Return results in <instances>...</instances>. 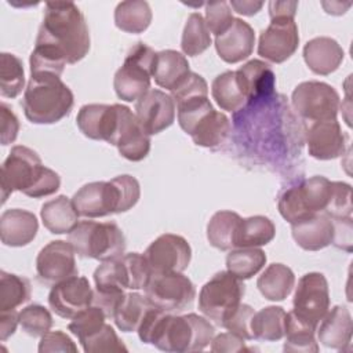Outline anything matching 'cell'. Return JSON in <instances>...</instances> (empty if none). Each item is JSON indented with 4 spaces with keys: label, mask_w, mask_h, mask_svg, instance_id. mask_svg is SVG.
I'll return each mask as SVG.
<instances>
[{
    "label": "cell",
    "mask_w": 353,
    "mask_h": 353,
    "mask_svg": "<svg viewBox=\"0 0 353 353\" xmlns=\"http://www.w3.org/2000/svg\"><path fill=\"white\" fill-rule=\"evenodd\" d=\"M18 320L22 331L33 338L43 336L51 330L54 324L50 310L37 303H32L23 307L18 313Z\"/></svg>",
    "instance_id": "45"
},
{
    "label": "cell",
    "mask_w": 353,
    "mask_h": 353,
    "mask_svg": "<svg viewBox=\"0 0 353 353\" xmlns=\"http://www.w3.org/2000/svg\"><path fill=\"white\" fill-rule=\"evenodd\" d=\"M236 76L247 103L261 102L273 97L276 76L266 62L251 59L236 70Z\"/></svg>",
    "instance_id": "19"
},
{
    "label": "cell",
    "mask_w": 353,
    "mask_h": 353,
    "mask_svg": "<svg viewBox=\"0 0 353 353\" xmlns=\"http://www.w3.org/2000/svg\"><path fill=\"white\" fill-rule=\"evenodd\" d=\"M229 132H230L229 119L226 117V114L214 109L196 124L190 137L196 145L215 149L225 142Z\"/></svg>",
    "instance_id": "32"
},
{
    "label": "cell",
    "mask_w": 353,
    "mask_h": 353,
    "mask_svg": "<svg viewBox=\"0 0 353 353\" xmlns=\"http://www.w3.org/2000/svg\"><path fill=\"white\" fill-rule=\"evenodd\" d=\"M291 105L295 113L309 123L335 120L339 110V94L324 81H302L292 91Z\"/></svg>",
    "instance_id": "9"
},
{
    "label": "cell",
    "mask_w": 353,
    "mask_h": 353,
    "mask_svg": "<svg viewBox=\"0 0 353 353\" xmlns=\"http://www.w3.org/2000/svg\"><path fill=\"white\" fill-rule=\"evenodd\" d=\"M266 259L261 248H233L226 256V270L240 280H248L259 273Z\"/></svg>",
    "instance_id": "38"
},
{
    "label": "cell",
    "mask_w": 353,
    "mask_h": 353,
    "mask_svg": "<svg viewBox=\"0 0 353 353\" xmlns=\"http://www.w3.org/2000/svg\"><path fill=\"white\" fill-rule=\"evenodd\" d=\"M241 216L229 210L216 211L207 223V240L219 251H230L236 248V233Z\"/></svg>",
    "instance_id": "29"
},
{
    "label": "cell",
    "mask_w": 353,
    "mask_h": 353,
    "mask_svg": "<svg viewBox=\"0 0 353 353\" xmlns=\"http://www.w3.org/2000/svg\"><path fill=\"white\" fill-rule=\"evenodd\" d=\"M72 201L84 218H103L112 214L108 181H95L83 185L72 197Z\"/></svg>",
    "instance_id": "25"
},
{
    "label": "cell",
    "mask_w": 353,
    "mask_h": 353,
    "mask_svg": "<svg viewBox=\"0 0 353 353\" xmlns=\"http://www.w3.org/2000/svg\"><path fill=\"white\" fill-rule=\"evenodd\" d=\"M119 120V103H87L77 113L76 124L84 137L112 143Z\"/></svg>",
    "instance_id": "18"
},
{
    "label": "cell",
    "mask_w": 353,
    "mask_h": 353,
    "mask_svg": "<svg viewBox=\"0 0 353 353\" xmlns=\"http://www.w3.org/2000/svg\"><path fill=\"white\" fill-rule=\"evenodd\" d=\"M245 339L240 338L233 332H222L212 338L211 350L215 353H240L250 352L251 349L245 346Z\"/></svg>",
    "instance_id": "54"
},
{
    "label": "cell",
    "mask_w": 353,
    "mask_h": 353,
    "mask_svg": "<svg viewBox=\"0 0 353 353\" xmlns=\"http://www.w3.org/2000/svg\"><path fill=\"white\" fill-rule=\"evenodd\" d=\"M302 200L310 214H325L334 189V181L314 175L298 183Z\"/></svg>",
    "instance_id": "39"
},
{
    "label": "cell",
    "mask_w": 353,
    "mask_h": 353,
    "mask_svg": "<svg viewBox=\"0 0 353 353\" xmlns=\"http://www.w3.org/2000/svg\"><path fill=\"white\" fill-rule=\"evenodd\" d=\"M112 214H120L131 210L141 197V186L137 178L131 175H119L108 181Z\"/></svg>",
    "instance_id": "42"
},
{
    "label": "cell",
    "mask_w": 353,
    "mask_h": 353,
    "mask_svg": "<svg viewBox=\"0 0 353 353\" xmlns=\"http://www.w3.org/2000/svg\"><path fill=\"white\" fill-rule=\"evenodd\" d=\"M130 161L143 160L150 150V135L143 130L135 113L119 103V120L112 143Z\"/></svg>",
    "instance_id": "15"
},
{
    "label": "cell",
    "mask_w": 353,
    "mask_h": 353,
    "mask_svg": "<svg viewBox=\"0 0 353 353\" xmlns=\"http://www.w3.org/2000/svg\"><path fill=\"white\" fill-rule=\"evenodd\" d=\"M269 17L277 18V17H295L298 10V1H276L272 0L268 4Z\"/></svg>",
    "instance_id": "58"
},
{
    "label": "cell",
    "mask_w": 353,
    "mask_h": 353,
    "mask_svg": "<svg viewBox=\"0 0 353 353\" xmlns=\"http://www.w3.org/2000/svg\"><path fill=\"white\" fill-rule=\"evenodd\" d=\"M106 314L103 310L95 305L88 306L79 314H76L72 321L68 324V330L80 341L92 335L98 330H101L106 323Z\"/></svg>",
    "instance_id": "46"
},
{
    "label": "cell",
    "mask_w": 353,
    "mask_h": 353,
    "mask_svg": "<svg viewBox=\"0 0 353 353\" xmlns=\"http://www.w3.org/2000/svg\"><path fill=\"white\" fill-rule=\"evenodd\" d=\"M0 121H1V145L12 143L19 132V121L11 108L1 102L0 105Z\"/></svg>",
    "instance_id": "55"
},
{
    "label": "cell",
    "mask_w": 353,
    "mask_h": 353,
    "mask_svg": "<svg viewBox=\"0 0 353 353\" xmlns=\"http://www.w3.org/2000/svg\"><path fill=\"white\" fill-rule=\"evenodd\" d=\"M254 313L255 310L250 305L240 303L239 307L232 313V316L225 321L223 328L245 341H252L254 335L251 332V319Z\"/></svg>",
    "instance_id": "51"
},
{
    "label": "cell",
    "mask_w": 353,
    "mask_h": 353,
    "mask_svg": "<svg viewBox=\"0 0 353 353\" xmlns=\"http://www.w3.org/2000/svg\"><path fill=\"white\" fill-rule=\"evenodd\" d=\"M352 186L346 182L334 181L331 203L325 211L331 219L352 218Z\"/></svg>",
    "instance_id": "50"
},
{
    "label": "cell",
    "mask_w": 353,
    "mask_h": 353,
    "mask_svg": "<svg viewBox=\"0 0 353 353\" xmlns=\"http://www.w3.org/2000/svg\"><path fill=\"white\" fill-rule=\"evenodd\" d=\"M156 54L153 48L142 41L128 50L113 79V87L120 99L125 102L138 101L150 90Z\"/></svg>",
    "instance_id": "7"
},
{
    "label": "cell",
    "mask_w": 353,
    "mask_h": 353,
    "mask_svg": "<svg viewBox=\"0 0 353 353\" xmlns=\"http://www.w3.org/2000/svg\"><path fill=\"white\" fill-rule=\"evenodd\" d=\"M137 332L141 342L153 345L159 350L188 353L205 349L211 343L215 330L207 317L196 313L178 316L152 306Z\"/></svg>",
    "instance_id": "1"
},
{
    "label": "cell",
    "mask_w": 353,
    "mask_h": 353,
    "mask_svg": "<svg viewBox=\"0 0 353 353\" xmlns=\"http://www.w3.org/2000/svg\"><path fill=\"white\" fill-rule=\"evenodd\" d=\"M25 85L22 61L10 52L0 55V94L4 98H17Z\"/></svg>",
    "instance_id": "44"
},
{
    "label": "cell",
    "mask_w": 353,
    "mask_h": 353,
    "mask_svg": "<svg viewBox=\"0 0 353 353\" xmlns=\"http://www.w3.org/2000/svg\"><path fill=\"white\" fill-rule=\"evenodd\" d=\"M150 307L152 305L149 303L145 295L139 292H125L112 320L120 331L134 332L138 330L146 312Z\"/></svg>",
    "instance_id": "35"
},
{
    "label": "cell",
    "mask_w": 353,
    "mask_h": 353,
    "mask_svg": "<svg viewBox=\"0 0 353 353\" xmlns=\"http://www.w3.org/2000/svg\"><path fill=\"white\" fill-rule=\"evenodd\" d=\"M39 352L40 353H52V352L76 353L77 346L68 334H65L61 330H57V331H48L43 336H40Z\"/></svg>",
    "instance_id": "53"
},
{
    "label": "cell",
    "mask_w": 353,
    "mask_h": 353,
    "mask_svg": "<svg viewBox=\"0 0 353 353\" xmlns=\"http://www.w3.org/2000/svg\"><path fill=\"white\" fill-rule=\"evenodd\" d=\"M120 281L124 290H143L152 276V269L143 254L130 252L117 258Z\"/></svg>",
    "instance_id": "37"
},
{
    "label": "cell",
    "mask_w": 353,
    "mask_h": 353,
    "mask_svg": "<svg viewBox=\"0 0 353 353\" xmlns=\"http://www.w3.org/2000/svg\"><path fill=\"white\" fill-rule=\"evenodd\" d=\"M245 294L243 280L228 270L215 273L200 290L199 310L216 325L223 327L225 321L239 307Z\"/></svg>",
    "instance_id": "6"
},
{
    "label": "cell",
    "mask_w": 353,
    "mask_h": 353,
    "mask_svg": "<svg viewBox=\"0 0 353 353\" xmlns=\"http://www.w3.org/2000/svg\"><path fill=\"white\" fill-rule=\"evenodd\" d=\"M124 295L125 292L121 287H95L92 305L101 307L108 319H113V314Z\"/></svg>",
    "instance_id": "52"
},
{
    "label": "cell",
    "mask_w": 353,
    "mask_h": 353,
    "mask_svg": "<svg viewBox=\"0 0 353 353\" xmlns=\"http://www.w3.org/2000/svg\"><path fill=\"white\" fill-rule=\"evenodd\" d=\"M94 290L84 276H72L51 287L48 306L62 319H73L92 305Z\"/></svg>",
    "instance_id": "14"
},
{
    "label": "cell",
    "mask_w": 353,
    "mask_h": 353,
    "mask_svg": "<svg viewBox=\"0 0 353 353\" xmlns=\"http://www.w3.org/2000/svg\"><path fill=\"white\" fill-rule=\"evenodd\" d=\"M143 255L152 273H182L190 263L192 248L185 237L164 233L150 243Z\"/></svg>",
    "instance_id": "13"
},
{
    "label": "cell",
    "mask_w": 353,
    "mask_h": 353,
    "mask_svg": "<svg viewBox=\"0 0 353 353\" xmlns=\"http://www.w3.org/2000/svg\"><path fill=\"white\" fill-rule=\"evenodd\" d=\"M292 306V312L299 319L317 328L330 309V288L325 276L319 272L303 274L298 280Z\"/></svg>",
    "instance_id": "10"
},
{
    "label": "cell",
    "mask_w": 353,
    "mask_h": 353,
    "mask_svg": "<svg viewBox=\"0 0 353 353\" xmlns=\"http://www.w3.org/2000/svg\"><path fill=\"white\" fill-rule=\"evenodd\" d=\"M316 328L302 319H299L292 310L285 316V330H284V352L294 353H316L319 352V345L316 341Z\"/></svg>",
    "instance_id": "34"
},
{
    "label": "cell",
    "mask_w": 353,
    "mask_h": 353,
    "mask_svg": "<svg viewBox=\"0 0 353 353\" xmlns=\"http://www.w3.org/2000/svg\"><path fill=\"white\" fill-rule=\"evenodd\" d=\"M152 10L145 0L120 1L114 8V25L125 32L138 34L145 32L152 22Z\"/></svg>",
    "instance_id": "31"
},
{
    "label": "cell",
    "mask_w": 353,
    "mask_h": 353,
    "mask_svg": "<svg viewBox=\"0 0 353 353\" xmlns=\"http://www.w3.org/2000/svg\"><path fill=\"white\" fill-rule=\"evenodd\" d=\"M277 207H279V212L280 215L290 223H296L302 219H306L314 214H310L302 200L301 192H299V186L292 185L287 189H284L277 200Z\"/></svg>",
    "instance_id": "47"
},
{
    "label": "cell",
    "mask_w": 353,
    "mask_h": 353,
    "mask_svg": "<svg viewBox=\"0 0 353 353\" xmlns=\"http://www.w3.org/2000/svg\"><path fill=\"white\" fill-rule=\"evenodd\" d=\"M21 105L30 123L54 124L70 113L74 97L58 76H30Z\"/></svg>",
    "instance_id": "4"
},
{
    "label": "cell",
    "mask_w": 353,
    "mask_h": 353,
    "mask_svg": "<svg viewBox=\"0 0 353 353\" xmlns=\"http://www.w3.org/2000/svg\"><path fill=\"white\" fill-rule=\"evenodd\" d=\"M76 252L69 241L54 240L44 245L36 258L37 280L52 287L79 273Z\"/></svg>",
    "instance_id": "12"
},
{
    "label": "cell",
    "mask_w": 353,
    "mask_h": 353,
    "mask_svg": "<svg viewBox=\"0 0 353 353\" xmlns=\"http://www.w3.org/2000/svg\"><path fill=\"white\" fill-rule=\"evenodd\" d=\"M232 11H236L237 14L245 15V17H252L256 12L261 11L263 7V1H252V0H232L229 3Z\"/></svg>",
    "instance_id": "59"
},
{
    "label": "cell",
    "mask_w": 353,
    "mask_h": 353,
    "mask_svg": "<svg viewBox=\"0 0 353 353\" xmlns=\"http://www.w3.org/2000/svg\"><path fill=\"white\" fill-rule=\"evenodd\" d=\"M68 241L80 258L101 262L120 258L125 251L124 233L112 221H81L68 233Z\"/></svg>",
    "instance_id": "5"
},
{
    "label": "cell",
    "mask_w": 353,
    "mask_h": 353,
    "mask_svg": "<svg viewBox=\"0 0 353 353\" xmlns=\"http://www.w3.org/2000/svg\"><path fill=\"white\" fill-rule=\"evenodd\" d=\"M85 353H108V352H127L125 345L119 338L112 325L105 324L92 335L80 341Z\"/></svg>",
    "instance_id": "48"
},
{
    "label": "cell",
    "mask_w": 353,
    "mask_h": 353,
    "mask_svg": "<svg viewBox=\"0 0 353 353\" xmlns=\"http://www.w3.org/2000/svg\"><path fill=\"white\" fill-rule=\"evenodd\" d=\"M299 44L298 25L292 17L272 18L258 41V55L272 63H283L295 54Z\"/></svg>",
    "instance_id": "11"
},
{
    "label": "cell",
    "mask_w": 353,
    "mask_h": 353,
    "mask_svg": "<svg viewBox=\"0 0 353 353\" xmlns=\"http://www.w3.org/2000/svg\"><path fill=\"white\" fill-rule=\"evenodd\" d=\"M176 105L171 95L150 88L135 103V116L149 135H156L175 121Z\"/></svg>",
    "instance_id": "16"
},
{
    "label": "cell",
    "mask_w": 353,
    "mask_h": 353,
    "mask_svg": "<svg viewBox=\"0 0 353 353\" xmlns=\"http://www.w3.org/2000/svg\"><path fill=\"white\" fill-rule=\"evenodd\" d=\"M68 61L65 55L54 46L36 43L30 58V76L52 74L61 77Z\"/></svg>",
    "instance_id": "43"
},
{
    "label": "cell",
    "mask_w": 353,
    "mask_h": 353,
    "mask_svg": "<svg viewBox=\"0 0 353 353\" xmlns=\"http://www.w3.org/2000/svg\"><path fill=\"white\" fill-rule=\"evenodd\" d=\"M334 240L332 244L347 252L352 251V218L332 219Z\"/></svg>",
    "instance_id": "56"
},
{
    "label": "cell",
    "mask_w": 353,
    "mask_h": 353,
    "mask_svg": "<svg viewBox=\"0 0 353 353\" xmlns=\"http://www.w3.org/2000/svg\"><path fill=\"white\" fill-rule=\"evenodd\" d=\"M295 285L294 272L283 263L269 265L256 280V287L268 301H284Z\"/></svg>",
    "instance_id": "28"
},
{
    "label": "cell",
    "mask_w": 353,
    "mask_h": 353,
    "mask_svg": "<svg viewBox=\"0 0 353 353\" xmlns=\"http://www.w3.org/2000/svg\"><path fill=\"white\" fill-rule=\"evenodd\" d=\"M145 290L149 303L165 313H181L192 306L196 288L182 273H152Z\"/></svg>",
    "instance_id": "8"
},
{
    "label": "cell",
    "mask_w": 353,
    "mask_h": 353,
    "mask_svg": "<svg viewBox=\"0 0 353 353\" xmlns=\"http://www.w3.org/2000/svg\"><path fill=\"white\" fill-rule=\"evenodd\" d=\"M32 287L26 277L0 272V312L15 310L30 299Z\"/></svg>",
    "instance_id": "40"
},
{
    "label": "cell",
    "mask_w": 353,
    "mask_h": 353,
    "mask_svg": "<svg viewBox=\"0 0 353 353\" xmlns=\"http://www.w3.org/2000/svg\"><path fill=\"white\" fill-rule=\"evenodd\" d=\"M291 233L295 243L305 251H319L334 240V223L325 214H314L291 225Z\"/></svg>",
    "instance_id": "24"
},
{
    "label": "cell",
    "mask_w": 353,
    "mask_h": 353,
    "mask_svg": "<svg viewBox=\"0 0 353 353\" xmlns=\"http://www.w3.org/2000/svg\"><path fill=\"white\" fill-rule=\"evenodd\" d=\"M276 236L274 223L263 215L241 218L236 233V248H259L269 244Z\"/></svg>",
    "instance_id": "30"
},
{
    "label": "cell",
    "mask_w": 353,
    "mask_h": 353,
    "mask_svg": "<svg viewBox=\"0 0 353 353\" xmlns=\"http://www.w3.org/2000/svg\"><path fill=\"white\" fill-rule=\"evenodd\" d=\"M189 73V62L179 51L163 50L156 54L152 77L159 87L172 91L188 77Z\"/></svg>",
    "instance_id": "26"
},
{
    "label": "cell",
    "mask_w": 353,
    "mask_h": 353,
    "mask_svg": "<svg viewBox=\"0 0 353 353\" xmlns=\"http://www.w3.org/2000/svg\"><path fill=\"white\" fill-rule=\"evenodd\" d=\"M36 43L57 47L73 65L90 51L91 39L85 18L73 1L46 3Z\"/></svg>",
    "instance_id": "2"
},
{
    "label": "cell",
    "mask_w": 353,
    "mask_h": 353,
    "mask_svg": "<svg viewBox=\"0 0 353 353\" xmlns=\"http://www.w3.org/2000/svg\"><path fill=\"white\" fill-rule=\"evenodd\" d=\"M211 95L222 110L237 112L247 105V99L239 85L236 70L218 74L211 84Z\"/></svg>",
    "instance_id": "36"
},
{
    "label": "cell",
    "mask_w": 353,
    "mask_h": 353,
    "mask_svg": "<svg viewBox=\"0 0 353 353\" xmlns=\"http://www.w3.org/2000/svg\"><path fill=\"white\" fill-rule=\"evenodd\" d=\"M285 310L281 306H266L255 312L251 319V332L254 339L276 342L284 338Z\"/></svg>",
    "instance_id": "33"
},
{
    "label": "cell",
    "mask_w": 353,
    "mask_h": 353,
    "mask_svg": "<svg viewBox=\"0 0 353 353\" xmlns=\"http://www.w3.org/2000/svg\"><path fill=\"white\" fill-rule=\"evenodd\" d=\"M307 152L317 160H334L345 153L347 135L335 120L313 121L305 130Z\"/></svg>",
    "instance_id": "17"
},
{
    "label": "cell",
    "mask_w": 353,
    "mask_h": 353,
    "mask_svg": "<svg viewBox=\"0 0 353 353\" xmlns=\"http://www.w3.org/2000/svg\"><path fill=\"white\" fill-rule=\"evenodd\" d=\"M345 58V51L339 43L331 37L320 36L309 40L303 47V59L307 68L320 76L335 72Z\"/></svg>",
    "instance_id": "23"
},
{
    "label": "cell",
    "mask_w": 353,
    "mask_h": 353,
    "mask_svg": "<svg viewBox=\"0 0 353 353\" xmlns=\"http://www.w3.org/2000/svg\"><path fill=\"white\" fill-rule=\"evenodd\" d=\"M18 313L15 310L0 312V341H7L15 332L19 324Z\"/></svg>",
    "instance_id": "57"
},
{
    "label": "cell",
    "mask_w": 353,
    "mask_h": 353,
    "mask_svg": "<svg viewBox=\"0 0 353 353\" xmlns=\"http://www.w3.org/2000/svg\"><path fill=\"white\" fill-rule=\"evenodd\" d=\"M317 341L328 349L345 350L352 341L353 320L346 306L336 305L325 313L316 328Z\"/></svg>",
    "instance_id": "21"
},
{
    "label": "cell",
    "mask_w": 353,
    "mask_h": 353,
    "mask_svg": "<svg viewBox=\"0 0 353 353\" xmlns=\"http://www.w3.org/2000/svg\"><path fill=\"white\" fill-rule=\"evenodd\" d=\"M255 44V32L250 23L234 18L232 26L215 37V50L226 63H237L247 59Z\"/></svg>",
    "instance_id": "20"
},
{
    "label": "cell",
    "mask_w": 353,
    "mask_h": 353,
    "mask_svg": "<svg viewBox=\"0 0 353 353\" xmlns=\"http://www.w3.org/2000/svg\"><path fill=\"white\" fill-rule=\"evenodd\" d=\"M211 34L205 25V21L200 12H192L185 23L181 48L185 55L196 57L203 54L211 46Z\"/></svg>",
    "instance_id": "41"
},
{
    "label": "cell",
    "mask_w": 353,
    "mask_h": 353,
    "mask_svg": "<svg viewBox=\"0 0 353 353\" xmlns=\"http://www.w3.org/2000/svg\"><path fill=\"white\" fill-rule=\"evenodd\" d=\"M40 216L44 228L52 234L70 233V230L79 223V212L72 199L65 194L46 201L41 205Z\"/></svg>",
    "instance_id": "27"
},
{
    "label": "cell",
    "mask_w": 353,
    "mask_h": 353,
    "mask_svg": "<svg viewBox=\"0 0 353 353\" xmlns=\"http://www.w3.org/2000/svg\"><path fill=\"white\" fill-rule=\"evenodd\" d=\"M205 25L210 33L219 36L225 33L233 23V11L228 1H210L205 4Z\"/></svg>",
    "instance_id": "49"
},
{
    "label": "cell",
    "mask_w": 353,
    "mask_h": 353,
    "mask_svg": "<svg viewBox=\"0 0 353 353\" xmlns=\"http://www.w3.org/2000/svg\"><path fill=\"white\" fill-rule=\"evenodd\" d=\"M39 222L33 212L22 208L6 210L0 216V239L4 245L23 247L33 241Z\"/></svg>",
    "instance_id": "22"
},
{
    "label": "cell",
    "mask_w": 353,
    "mask_h": 353,
    "mask_svg": "<svg viewBox=\"0 0 353 353\" xmlns=\"http://www.w3.org/2000/svg\"><path fill=\"white\" fill-rule=\"evenodd\" d=\"M61 186L58 172L43 165L40 156L30 148L17 145L1 165V204L18 190L32 199L54 194Z\"/></svg>",
    "instance_id": "3"
}]
</instances>
